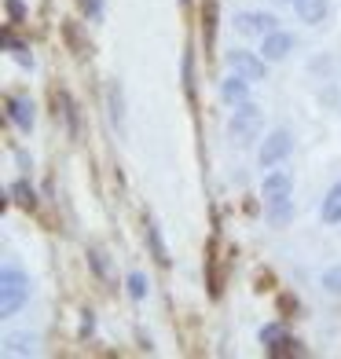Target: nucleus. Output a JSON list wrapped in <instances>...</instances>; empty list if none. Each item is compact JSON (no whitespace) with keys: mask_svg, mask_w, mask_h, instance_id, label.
<instances>
[{"mask_svg":"<svg viewBox=\"0 0 341 359\" xmlns=\"http://www.w3.org/2000/svg\"><path fill=\"white\" fill-rule=\"evenodd\" d=\"M26 301H29V279H26V271H19L15 264H4V271H0V319L19 316Z\"/></svg>","mask_w":341,"mask_h":359,"instance_id":"f257e3e1","label":"nucleus"},{"mask_svg":"<svg viewBox=\"0 0 341 359\" xmlns=\"http://www.w3.org/2000/svg\"><path fill=\"white\" fill-rule=\"evenodd\" d=\"M261 125H265L261 110H257L253 103H239V110L232 114V121H227V136H232L235 147H250L257 136H261Z\"/></svg>","mask_w":341,"mask_h":359,"instance_id":"f03ea898","label":"nucleus"},{"mask_svg":"<svg viewBox=\"0 0 341 359\" xmlns=\"http://www.w3.org/2000/svg\"><path fill=\"white\" fill-rule=\"evenodd\" d=\"M224 62L232 67V74L246 77V81H265L268 77V67H265V55H253V52H242V48H235V52H227Z\"/></svg>","mask_w":341,"mask_h":359,"instance_id":"7ed1b4c3","label":"nucleus"},{"mask_svg":"<svg viewBox=\"0 0 341 359\" xmlns=\"http://www.w3.org/2000/svg\"><path fill=\"white\" fill-rule=\"evenodd\" d=\"M290 151H294V140H290V133L275 128V133L261 143V154H257V161H261V169H272V165H279Z\"/></svg>","mask_w":341,"mask_h":359,"instance_id":"20e7f679","label":"nucleus"},{"mask_svg":"<svg viewBox=\"0 0 341 359\" xmlns=\"http://www.w3.org/2000/svg\"><path fill=\"white\" fill-rule=\"evenodd\" d=\"M235 29L246 37H268L279 26H275V15H268V11H253V15L242 11V15H235Z\"/></svg>","mask_w":341,"mask_h":359,"instance_id":"39448f33","label":"nucleus"},{"mask_svg":"<svg viewBox=\"0 0 341 359\" xmlns=\"http://www.w3.org/2000/svg\"><path fill=\"white\" fill-rule=\"evenodd\" d=\"M4 107H8V118L19 125L22 133H34V121H37V118H34V103H29L26 95H19V100H15V95H8Z\"/></svg>","mask_w":341,"mask_h":359,"instance_id":"423d86ee","label":"nucleus"},{"mask_svg":"<svg viewBox=\"0 0 341 359\" xmlns=\"http://www.w3.org/2000/svg\"><path fill=\"white\" fill-rule=\"evenodd\" d=\"M290 48H294V37L283 34V29H272V34L265 37V44H261V55H265L268 62H279V59L290 55Z\"/></svg>","mask_w":341,"mask_h":359,"instance_id":"0eeeda50","label":"nucleus"},{"mask_svg":"<svg viewBox=\"0 0 341 359\" xmlns=\"http://www.w3.org/2000/svg\"><path fill=\"white\" fill-rule=\"evenodd\" d=\"M290 191H294V176L290 172H268L265 176V187H261V194H265V202H272V198H290Z\"/></svg>","mask_w":341,"mask_h":359,"instance_id":"6e6552de","label":"nucleus"},{"mask_svg":"<svg viewBox=\"0 0 341 359\" xmlns=\"http://www.w3.org/2000/svg\"><path fill=\"white\" fill-rule=\"evenodd\" d=\"M297 19L308 22V26H319L323 19H327V0H297Z\"/></svg>","mask_w":341,"mask_h":359,"instance_id":"1a4fd4ad","label":"nucleus"},{"mask_svg":"<svg viewBox=\"0 0 341 359\" xmlns=\"http://www.w3.org/2000/svg\"><path fill=\"white\" fill-rule=\"evenodd\" d=\"M107 100H110V121L114 128H125V92L118 81H110L107 85Z\"/></svg>","mask_w":341,"mask_h":359,"instance_id":"9d476101","label":"nucleus"},{"mask_svg":"<svg viewBox=\"0 0 341 359\" xmlns=\"http://www.w3.org/2000/svg\"><path fill=\"white\" fill-rule=\"evenodd\" d=\"M246 92H250V81H246V77H239V74H235V77H227L224 85H220L224 103H235V107H239V103H246Z\"/></svg>","mask_w":341,"mask_h":359,"instance_id":"9b49d317","label":"nucleus"},{"mask_svg":"<svg viewBox=\"0 0 341 359\" xmlns=\"http://www.w3.org/2000/svg\"><path fill=\"white\" fill-rule=\"evenodd\" d=\"M323 224H341V184H334L323 198Z\"/></svg>","mask_w":341,"mask_h":359,"instance_id":"f8f14e48","label":"nucleus"},{"mask_svg":"<svg viewBox=\"0 0 341 359\" xmlns=\"http://www.w3.org/2000/svg\"><path fill=\"white\" fill-rule=\"evenodd\" d=\"M202 37H206V48H213V41H217V0H206L202 4Z\"/></svg>","mask_w":341,"mask_h":359,"instance_id":"ddd939ff","label":"nucleus"},{"mask_svg":"<svg viewBox=\"0 0 341 359\" xmlns=\"http://www.w3.org/2000/svg\"><path fill=\"white\" fill-rule=\"evenodd\" d=\"M143 227H147V246H151V257L158 260V264L161 268H166L169 264V253H166V246H161V235H158V224L147 217V220H143Z\"/></svg>","mask_w":341,"mask_h":359,"instance_id":"4468645a","label":"nucleus"},{"mask_svg":"<svg viewBox=\"0 0 341 359\" xmlns=\"http://www.w3.org/2000/svg\"><path fill=\"white\" fill-rule=\"evenodd\" d=\"M4 48H8V52L15 55V59H19L22 62V67L29 70V67H34V55H29V48H26V41H19V37H15L11 34V26L4 29Z\"/></svg>","mask_w":341,"mask_h":359,"instance_id":"2eb2a0df","label":"nucleus"},{"mask_svg":"<svg viewBox=\"0 0 341 359\" xmlns=\"http://www.w3.org/2000/svg\"><path fill=\"white\" fill-rule=\"evenodd\" d=\"M290 217H294V205H290V198H272V202H268V224H272V227H283Z\"/></svg>","mask_w":341,"mask_h":359,"instance_id":"dca6fc26","label":"nucleus"},{"mask_svg":"<svg viewBox=\"0 0 341 359\" xmlns=\"http://www.w3.org/2000/svg\"><path fill=\"white\" fill-rule=\"evenodd\" d=\"M11 198L19 202L22 209H29V213H34V209H37V194H34V187H29L26 180H19V184L11 187Z\"/></svg>","mask_w":341,"mask_h":359,"instance_id":"f3484780","label":"nucleus"},{"mask_svg":"<svg viewBox=\"0 0 341 359\" xmlns=\"http://www.w3.org/2000/svg\"><path fill=\"white\" fill-rule=\"evenodd\" d=\"M88 264H92V271L100 275V283H114V268H110V260H103V253L100 250H88Z\"/></svg>","mask_w":341,"mask_h":359,"instance_id":"a211bd4d","label":"nucleus"},{"mask_svg":"<svg viewBox=\"0 0 341 359\" xmlns=\"http://www.w3.org/2000/svg\"><path fill=\"white\" fill-rule=\"evenodd\" d=\"M55 103H59V118L67 121L70 136H77V114H74V103H70V95H67V92H59V95H55Z\"/></svg>","mask_w":341,"mask_h":359,"instance_id":"6ab92c4d","label":"nucleus"},{"mask_svg":"<svg viewBox=\"0 0 341 359\" xmlns=\"http://www.w3.org/2000/svg\"><path fill=\"white\" fill-rule=\"evenodd\" d=\"M268 355H305V348H301V341H294V337H279L275 345H268Z\"/></svg>","mask_w":341,"mask_h":359,"instance_id":"aec40b11","label":"nucleus"},{"mask_svg":"<svg viewBox=\"0 0 341 359\" xmlns=\"http://www.w3.org/2000/svg\"><path fill=\"white\" fill-rule=\"evenodd\" d=\"M62 37H67V44H70V52H81V55L88 52V41L81 37V29H77L74 22H62Z\"/></svg>","mask_w":341,"mask_h":359,"instance_id":"412c9836","label":"nucleus"},{"mask_svg":"<svg viewBox=\"0 0 341 359\" xmlns=\"http://www.w3.org/2000/svg\"><path fill=\"white\" fill-rule=\"evenodd\" d=\"M125 286H128V297H133V301H143V297H147V275L133 271V275L125 279Z\"/></svg>","mask_w":341,"mask_h":359,"instance_id":"4be33fe9","label":"nucleus"},{"mask_svg":"<svg viewBox=\"0 0 341 359\" xmlns=\"http://www.w3.org/2000/svg\"><path fill=\"white\" fill-rule=\"evenodd\" d=\"M323 286H327V293H341V264L323 271Z\"/></svg>","mask_w":341,"mask_h":359,"instance_id":"5701e85b","label":"nucleus"},{"mask_svg":"<svg viewBox=\"0 0 341 359\" xmlns=\"http://www.w3.org/2000/svg\"><path fill=\"white\" fill-rule=\"evenodd\" d=\"M4 8H8V26L26 19V4H22V0H4Z\"/></svg>","mask_w":341,"mask_h":359,"instance_id":"b1692460","label":"nucleus"},{"mask_svg":"<svg viewBox=\"0 0 341 359\" xmlns=\"http://www.w3.org/2000/svg\"><path fill=\"white\" fill-rule=\"evenodd\" d=\"M77 4H81V11H85L92 22H103V0H77Z\"/></svg>","mask_w":341,"mask_h":359,"instance_id":"393cba45","label":"nucleus"},{"mask_svg":"<svg viewBox=\"0 0 341 359\" xmlns=\"http://www.w3.org/2000/svg\"><path fill=\"white\" fill-rule=\"evenodd\" d=\"M286 330H283V323H272V326H265L261 330V345H275V341H279Z\"/></svg>","mask_w":341,"mask_h":359,"instance_id":"a878e982","label":"nucleus"},{"mask_svg":"<svg viewBox=\"0 0 341 359\" xmlns=\"http://www.w3.org/2000/svg\"><path fill=\"white\" fill-rule=\"evenodd\" d=\"M15 345H19V352H34V337H8V355L15 352Z\"/></svg>","mask_w":341,"mask_h":359,"instance_id":"bb28decb","label":"nucleus"},{"mask_svg":"<svg viewBox=\"0 0 341 359\" xmlns=\"http://www.w3.org/2000/svg\"><path fill=\"white\" fill-rule=\"evenodd\" d=\"M184 85H187V100L194 103V74H191V55H184Z\"/></svg>","mask_w":341,"mask_h":359,"instance_id":"cd10ccee","label":"nucleus"},{"mask_svg":"<svg viewBox=\"0 0 341 359\" xmlns=\"http://www.w3.org/2000/svg\"><path fill=\"white\" fill-rule=\"evenodd\" d=\"M279 312H297V301L290 297V293H283V297H279Z\"/></svg>","mask_w":341,"mask_h":359,"instance_id":"c85d7f7f","label":"nucleus"},{"mask_svg":"<svg viewBox=\"0 0 341 359\" xmlns=\"http://www.w3.org/2000/svg\"><path fill=\"white\" fill-rule=\"evenodd\" d=\"M294 4H297V0H294Z\"/></svg>","mask_w":341,"mask_h":359,"instance_id":"c756f323","label":"nucleus"}]
</instances>
